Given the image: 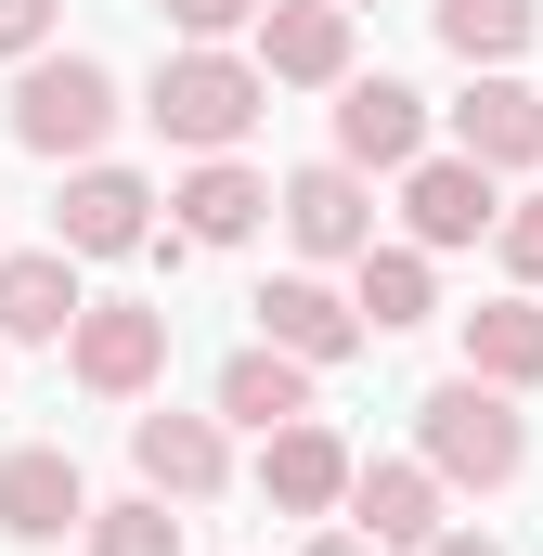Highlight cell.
Masks as SVG:
<instances>
[{"label":"cell","instance_id":"5","mask_svg":"<svg viewBox=\"0 0 543 556\" xmlns=\"http://www.w3.org/2000/svg\"><path fill=\"white\" fill-rule=\"evenodd\" d=\"M52 247H65V260H130V247H155V181L91 155V168L65 181V207H52Z\"/></svg>","mask_w":543,"mask_h":556},{"label":"cell","instance_id":"14","mask_svg":"<svg viewBox=\"0 0 543 556\" xmlns=\"http://www.w3.org/2000/svg\"><path fill=\"white\" fill-rule=\"evenodd\" d=\"M337 155H350V168H414V155H427V91L350 78V91H337Z\"/></svg>","mask_w":543,"mask_h":556},{"label":"cell","instance_id":"3","mask_svg":"<svg viewBox=\"0 0 543 556\" xmlns=\"http://www.w3.org/2000/svg\"><path fill=\"white\" fill-rule=\"evenodd\" d=\"M104 130H117V78L91 65V52H39L26 78H13V142L26 155H104Z\"/></svg>","mask_w":543,"mask_h":556},{"label":"cell","instance_id":"28","mask_svg":"<svg viewBox=\"0 0 543 556\" xmlns=\"http://www.w3.org/2000/svg\"><path fill=\"white\" fill-rule=\"evenodd\" d=\"M350 13H363V0H350Z\"/></svg>","mask_w":543,"mask_h":556},{"label":"cell","instance_id":"9","mask_svg":"<svg viewBox=\"0 0 543 556\" xmlns=\"http://www.w3.org/2000/svg\"><path fill=\"white\" fill-rule=\"evenodd\" d=\"M350 479H363V466H350V440H337L324 415H298V427H272V440H260L272 518H324V505H350Z\"/></svg>","mask_w":543,"mask_h":556},{"label":"cell","instance_id":"21","mask_svg":"<svg viewBox=\"0 0 543 556\" xmlns=\"http://www.w3.org/2000/svg\"><path fill=\"white\" fill-rule=\"evenodd\" d=\"M440 52H466V65H518V52H531V0H440Z\"/></svg>","mask_w":543,"mask_h":556},{"label":"cell","instance_id":"23","mask_svg":"<svg viewBox=\"0 0 543 556\" xmlns=\"http://www.w3.org/2000/svg\"><path fill=\"white\" fill-rule=\"evenodd\" d=\"M272 0H168V26H181V39H233V26H260Z\"/></svg>","mask_w":543,"mask_h":556},{"label":"cell","instance_id":"19","mask_svg":"<svg viewBox=\"0 0 543 556\" xmlns=\"http://www.w3.org/2000/svg\"><path fill=\"white\" fill-rule=\"evenodd\" d=\"M466 376L531 389V376H543V298H492V311H466Z\"/></svg>","mask_w":543,"mask_h":556},{"label":"cell","instance_id":"1","mask_svg":"<svg viewBox=\"0 0 543 556\" xmlns=\"http://www.w3.org/2000/svg\"><path fill=\"white\" fill-rule=\"evenodd\" d=\"M260 104H272L260 65H233L220 39H181V52L155 65V104H142V117L181 142V155H233V142L260 130Z\"/></svg>","mask_w":543,"mask_h":556},{"label":"cell","instance_id":"18","mask_svg":"<svg viewBox=\"0 0 543 556\" xmlns=\"http://www.w3.org/2000/svg\"><path fill=\"white\" fill-rule=\"evenodd\" d=\"M220 415L260 427V440H272V427H298V415H311V363L272 350V337H260V350H233V363H220Z\"/></svg>","mask_w":543,"mask_h":556},{"label":"cell","instance_id":"6","mask_svg":"<svg viewBox=\"0 0 543 556\" xmlns=\"http://www.w3.org/2000/svg\"><path fill=\"white\" fill-rule=\"evenodd\" d=\"M402 220H414V247L440 260V247L505 233V194H492V168H479V155H414V168H402Z\"/></svg>","mask_w":543,"mask_h":556},{"label":"cell","instance_id":"22","mask_svg":"<svg viewBox=\"0 0 543 556\" xmlns=\"http://www.w3.org/2000/svg\"><path fill=\"white\" fill-rule=\"evenodd\" d=\"M91 556H181V518H168V492L91 505Z\"/></svg>","mask_w":543,"mask_h":556},{"label":"cell","instance_id":"8","mask_svg":"<svg viewBox=\"0 0 543 556\" xmlns=\"http://www.w3.org/2000/svg\"><path fill=\"white\" fill-rule=\"evenodd\" d=\"M260 78H285V91H350V0H272L260 13Z\"/></svg>","mask_w":543,"mask_h":556},{"label":"cell","instance_id":"11","mask_svg":"<svg viewBox=\"0 0 543 556\" xmlns=\"http://www.w3.org/2000/svg\"><path fill=\"white\" fill-rule=\"evenodd\" d=\"M0 531H13V544H52V531H91V479H78V453H52V440L0 453Z\"/></svg>","mask_w":543,"mask_h":556},{"label":"cell","instance_id":"16","mask_svg":"<svg viewBox=\"0 0 543 556\" xmlns=\"http://www.w3.org/2000/svg\"><path fill=\"white\" fill-rule=\"evenodd\" d=\"M78 260L65 247H26V260H0V350H39V337H78Z\"/></svg>","mask_w":543,"mask_h":556},{"label":"cell","instance_id":"26","mask_svg":"<svg viewBox=\"0 0 543 556\" xmlns=\"http://www.w3.org/2000/svg\"><path fill=\"white\" fill-rule=\"evenodd\" d=\"M427 556H505V544H492V531H440Z\"/></svg>","mask_w":543,"mask_h":556},{"label":"cell","instance_id":"2","mask_svg":"<svg viewBox=\"0 0 543 556\" xmlns=\"http://www.w3.org/2000/svg\"><path fill=\"white\" fill-rule=\"evenodd\" d=\"M414 440H427V466H440L453 492H505V479L531 466V427H518V402H505L492 376H440V389L414 402Z\"/></svg>","mask_w":543,"mask_h":556},{"label":"cell","instance_id":"10","mask_svg":"<svg viewBox=\"0 0 543 556\" xmlns=\"http://www.w3.org/2000/svg\"><path fill=\"white\" fill-rule=\"evenodd\" d=\"M285 233H298V260H363V247H376V194H363V168H350V155L298 168V181H285Z\"/></svg>","mask_w":543,"mask_h":556},{"label":"cell","instance_id":"15","mask_svg":"<svg viewBox=\"0 0 543 556\" xmlns=\"http://www.w3.org/2000/svg\"><path fill=\"white\" fill-rule=\"evenodd\" d=\"M168 207H181V247H247L272 207H285V194H272L247 155H194V181H181Z\"/></svg>","mask_w":543,"mask_h":556},{"label":"cell","instance_id":"13","mask_svg":"<svg viewBox=\"0 0 543 556\" xmlns=\"http://www.w3.org/2000/svg\"><path fill=\"white\" fill-rule=\"evenodd\" d=\"M130 466H142V492H168V505H207L220 492V415H130Z\"/></svg>","mask_w":543,"mask_h":556},{"label":"cell","instance_id":"20","mask_svg":"<svg viewBox=\"0 0 543 556\" xmlns=\"http://www.w3.org/2000/svg\"><path fill=\"white\" fill-rule=\"evenodd\" d=\"M350 298H363V324H376V337H402V324H427V311H440V285H427V247H363V260H350Z\"/></svg>","mask_w":543,"mask_h":556},{"label":"cell","instance_id":"7","mask_svg":"<svg viewBox=\"0 0 543 556\" xmlns=\"http://www.w3.org/2000/svg\"><path fill=\"white\" fill-rule=\"evenodd\" d=\"M247 311H260V337H272V350H298L311 376H324V363H350V350L376 337V324H363V298H337L324 273H272Z\"/></svg>","mask_w":543,"mask_h":556},{"label":"cell","instance_id":"25","mask_svg":"<svg viewBox=\"0 0 543 556\" xmlns=\"http://www.w3.org/2000/svg\"><path fill=\"white\" fill-rule=\"evenodd\" d=\"M0 52L39 65V52H52V0H0Z\"/></svg>","mask_w":543,"mask_h":556},{"label":"cell","instance_id":"24","mask_svg":"<svg viewBox=\"0 0 543 556\" xmlns=\"http://www.w3.org/2000/svg\"><path fill=\"white\" fill-rule=\"evenodd\" d=\"M505 273L543 285V194H518V207H505Z\"/></svg>","mask_w":543,"mask_h":556},{"label":"cell","instance_id":"12","mask_svg":"<svg viewBox=\"0 0 543 556\" xmlns=\"http://www.w3.org/2000/svg\"><path fill=\"white\" fill-rule=\"evenodd\" d=\"M453 155H479L492 181H505V168H531V155H543V91H518L505 65H479V78H466V104H453Z\"/></svg>","mask_w":543,"mask_h":556},{"label":"cell","instance_id":"27","mask_svg":"<svg viewBox=\"0 0 543 556\" xmlns=\"http://www.w3.org/2000/svg\"><path fill=\"white\" fill-rule=\"evenodd\" d=\"M311 556H389V544H376V531H324Z\"/></svg>","mask_w":543,"mask_h":556},{"label":"cell","instance_id":"17","mask_svg":"<svg viewBox=\"0 0 543 556\" xmlns=\"http://www.w3.org/2000/svg\"><path fill=\"white\" fill-rule=\"evenodd\" d=\"M350 518H363L389 556H427L440 531H453V518H440V466H363V479H350Z\"/></svg>","mask_w":543,"mask_h":556},{"label":"cell","instance_id":"4","mask_svg":"<svg viewBox=\"0 0 543 556\" xmlns=\"http://www.w3.org/2000/svg\"><path fill=\"white\" fill-rule=\"evenodd\" d=\"M65 363H78L91 402H142V389L168 376V311H142V298H91L78 337H65Z\"/></svg>","mask_w":543,"mask_h":556}]
</instances>
